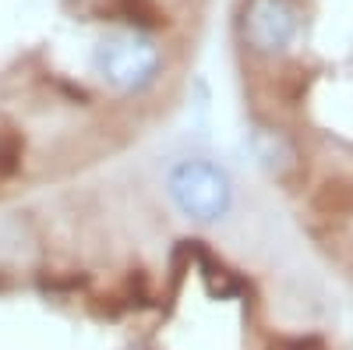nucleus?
Wrapping results in <instances>:
<instances>
[{
  "label": "nucleus",
  "instance_id": "1",
  "mask_svg": "<svg viewBox=\"0 0 353 350\" xmlns=\"http://www.w3.org/2000/svg\"><path fill=\"white\" fill-rule=\"evenodd\" d=\"M96 68L110 85H117L124 93H134V89H145L156 78L159 50L141 32H113L96 50Z\"/></svg>",
  "mask_w": 353,
  "mask_h": 350
},
{
  "label": "nucleus",
  "instance_id": "2",
  "mask_svg": "<svg viewBox=\"0 0 353 350\" xmlns=\"http://www.w3.org/2000/svg\"><path fill=\"white\" fill-rule=\"evenodd\" d=\"M170 191L191 220L212 223L230 209V181L226 173L209 163H184L170 177Z\"/></svg>",
  "mask_w": 353,
  "mask_h": 350
},
{
  "label": "nucleus",
  "instance_id": "3",
  "mask_svg": "<svg viewBox=\"0 0 353 350\" xmlns=\"http://www.w3.org/2000/svg\"><path fill=\"white\" fill-rule=\"evenodd\" d=\"M297 36V8L290 0H251L244 11V39L258 53H279Z\"/></svg>",
  "mask_w": 353,
  "mask_h": 350
}]
</instances>
